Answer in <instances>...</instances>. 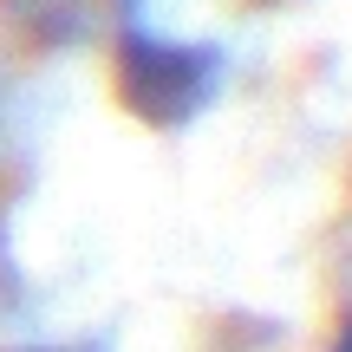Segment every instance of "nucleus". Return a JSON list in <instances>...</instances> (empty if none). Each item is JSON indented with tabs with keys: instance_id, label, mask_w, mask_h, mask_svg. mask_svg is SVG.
Here are the masks:
<instances>
[{
	"instance_id": "f257e3e1",
	"label": "nucleus",
	"mask_w": 352,
	"mask_h": 352,
	"mask_svg": "<svg viewBox=\"0 0 352 352\" xmlns=\"http://www.w3.org/2000/svg\"><path fill=\"white\" fill-rule=\"evenodd\" d=\"M222 46L209 39H176L151 26H118L111 46V85L138 124L151 131H183L222 98Z\"/></svg>"
},
{
	"instance_id": "f03ea898",
	"label": "nucleus",
	"mask_w": 352,
	"mask_h": 352,
	"mask_svg": "<svg viewBox=\"0 0 352 352\" xmlns=\"http://www.w3.org/2000/svg\"><path fill=\"white\" fill-rule=\"evenodd\" d=\"M131 0H7L13 26L39 46H78V39L104 33V26H131L124 20Z\"/></svg>"
},
{
	"instance_id": "7ed1b4c3",
	"label": "nucleus",
	"mask_w": 352,
	"mask_h": 352,
	"mask_svg": "<svg viewBox=\"0 0 352 352\" xmlns=\"http://www.w3.org/2000/svg\"><path fill=\"white\" fill-rule=\"evenodd\" d=\"M327 352H352V314L340 320V333H333V346H327Z\"/></svg>"
}]
</instances>
